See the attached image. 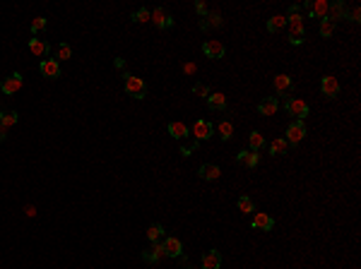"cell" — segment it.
I'll return each mask as SVG.
<instances>
[{"label": "cell", "instance_id": "1", "mask_svg": "<svg viewBox=\"0 0 361 269\" xmlns=\"http://www.w3.org/2000/svg\"><path fill=\"white\" fill-rule=\"evenodd\" d=\"M286 24H289V32H292L289 41L294 43V46H301V43H304V17L299 15V8H296V5H292V8H289Z\"/></svg>", "mask_w": 361, "mask_h": 269}, {"label": "cell", "instance_id": "2", "mask_svg": "<svg viewBox=\"0 0 361 269\" xmlns=\"http://www.w3.org/2000/svg\"><path fill=\"white\" fill-rule=\"evenodd\" d=\"M125 92L135 99H145V94H147V84H145L142 77L125 75Z\"/></svg>", "mask_w": 361, "mask_h": 269}, {"label": "cell", "instance_id": "3", "mask_svg": "<svg viewBox=\"0 0 361 269\" xmlns=\"http://www.w3.org/2000/svg\"><path fill=\"white\" fill-rule=\"evenodd\" d=\"M306 137V125H304V120H294V123H289V128H286V144L292 147V144H299V142Z\"/></svg>", "mask_w": 361, "mask_h": 269}, {"label": "cell", "instance_id": "4", "mask_svg": "<svg viewBox=\"0 0 361 269\" xmlns=\"http://www.w3.org/2000/svg\"><path fill=\"white\" fill-rule=\"evenodd\" d=\"M284 108L289 111V116H294L296 120H304L308 116V104L301 101V99H286Z\"/></svg>", "mask_w": 361, "mask_h": 269}, {"label": "cell", "instance_id": "5", "mask_svg": "<svg viewBox=\"0 0 361 269\" xmlns=\"http://www.w3.org/2000/svg\"><path fill=\"white\" fill-rule=\"evenodd\" d=\"M212 137V123H207L205 118H200L193 123V140L202 142V140H209Z\"/></svg>", "mask_w": 361, "mask_h": 269}, {"label": "cell", "instance_id": "6", "mask_svg": "<svg viewBox=\"0 0 361 269\" xmlns=\"http://www.w3.org/2000/svg\"><path fill=\"white\" fill-rule=\"evenodd\" d=\"M22 84H24V79H22V75L20 72H12L10 77H5V82L0 84V89H3V94H15V92H20L22 89Z\"/></svg>", "mask_w": 361, "mask_h": 269}, {"label": "cell", "instance_id": "7", "mask_svg": "<svg viewBox=\"0 0 361 269\" xmlns=\"http://www.w3.org/2000/svg\"><path fill=\"white\" fill-rule=\"evenodd\" d=\"M39 70H41V75L48 77V79H58L60 77V65L55 58H44L41 65H39Z\"/></svg>", "mask_w": 361, "mask_h": 269}, {"label": "cell", "instance_id": "8", "mask_svg": "<svg viewBox=\"0 0 361 269\" xmlns=\"http://www.w3.org/2000/svg\"><path fill=\"white\" fill-rule=\"evenodd\" d=\"M224 43L217 41V39H209V41L202 43V53L207 55V58H224Z\"/></svg>", "mask_w": 361, "mask_h": 269}, {"label": "cell", "instance_id": "9", "mask_svg": "<svg viewBox=\"0 0 361 269\" xmlns=\"http://www.w3.org/2000/svg\"><path fill=\"white\" fill-rule=\"evenodd\" d=\"M164 252H166V257H181L183 255V243L178 240V238H174V236H169V238H164Z\"/></svg>", "mask_w": 361, "mask_h": 269}, {"label": "cell", "instance_id": "10", "mask_svg": "<svg viewBox=\"0 0 361 269\" xmlns=\"http://www.w3.org/2000/svg\"><path fill=\"white\" fill-rule=\"evenodd\" d=\"M320 92H323L328 99H335L339 94V82L335 79V77H330V75L323 77V79H320Z\"/></svg>", "mask_w": 361, "mask_h": 269}, {"label": "cell", "instance_id": "11", "mask_svg": "<svg viewBox=\"0 0 361 269\" xmlns=\"http://www.w3.org/2000/svg\"><path fill=\"white\" fill-rule=\"evenodd\" d=\"M272 226H274V219L270 214H263V212L253 214V228L255 231H272Z\"/></svg>", "mask_w": 361, "mask_h": 269}, {"label": "cell", "instance_id": "12", "mask_svg": "<svg viewBox=\"0 0 361 269\" xmlns=\"http://www.w3.org/2000/svg\"><path fill=\"white\" fill-rule=\"evenodd\" d=\"M202 267L200 269H219L222 267V255H219L217 250H207V252H202Z\"/></svg>", "mask_w": 361, "mask_h": 269}, {"label": "cell", "instance_id": "13", "mask_svg": "<svg viewBox=\"0 0 361 269\" xmlns=\"http://www.w3.org/2000/svg\"><path fill=\"white\" fill-rule=\"evenodd\" d=\"M328 20L330 22H339V20H347V5L337 0V3H330L328 8Z\"/></svg>", "mask_w": 361, "mask_h": 269}, {"label": "cell", "instance_id": "14", "mask_svg": "<svg viewBox=\"0 0 361 269\" xmlns=\"http://www.w3.org/2000/svg\"><path fill=\"white\" fill-rule=\"evenodd\" d=\"M169 135H171L174 140H186V137H190V130H188L186 123L171 120V123H169Z\"/></svg>", "mask_w": 361, "mask_h": 269}, {"label": "cell", "instance_id": "15", "mask_svg": "<svg viewBox=\"0 0 361 269\" xmlns=\"http://www.w3.org/2000/svg\"><path fill=\"white\" fill-rule=\"evenodd\" d=\"M277 108H279L277 97H267V99H263V101L258 104V113H260V116H274V113H277Z\"/></svg>", "mask_w": 361, "mask_h": 269}, {"label": "cell", "instance_id": "16", "mask_svg": "<svg viewBox=\"0 0 361 269\" xmlns=\"http://www.w3.org/2000/svg\"><path fill=\"white\" fill-rule=\"evenodd\" d=\"M328 8H330V3L328 0H316V3H311V8H308V12L316 17V20H328Z\"/></svg>", "mask_w": 361, "mask_h": 269}, {"label": "cell", "instance_id": "17", "mask_svg": "<svg viewBox=\"0 0 361 269\" xmlns=\"http://www.w3.org/2000/svg\"><path fill=\"white\" fill-rule=\"evenodd\" d=\"M145 262H162V259L166 257V252H164V245H159V243H152V248L150 250H145Z\"/></svg>", "mask_w": 361, "mask_h": 269}, {"label": "cell", "instance_id": "18", "mask_svg": "<svg viewBox=\"0 0 361 269\" xmlns=\"http://www.w3.org/2000/svg\"><path fill=\"white\" fill-rule=\"evenodd\" d=\"M150 22H154V24H157V27H162V29H166V27H174V17H169V15H166V10H162V8H157V10L152 12Z\"/></svg>", "mask_w": 361, "mask_h": 269}, {"label": "cell", "instance_id": "19", "mask_svg": "<svg viewBox=\"0 0 361 269\" xmlns=\"http://www.w3.org/2000/svg\"><path fill=\"white\" fill-rule=\"evenodd\" d=\"M292 86H294V82H292V77L289 75H277L274 77V89H277V94H279V97H286V94L292 92Z\"/></svg>", "mask_w": 361, "mask_h": 269}, {"label": "cell", "instance_id": "20", "mask_svg": "<svg viewBox=\"0 0 361 269\" xmlns=\"http://www.w3.org/2000/svg\"><path fill=\"white\" fill-rule=\"evenodd\" d=\"M236 161L241 163V166H246V168H253V166H258V161H260V156L255 154V151H248L243 149L236 154Z\"/></svg>", "mask_w": 361, "mask_h": 269}, {"label": "cell", "instance_id": "21", "mask_svg": "<svg viewBox=\"0 0 361 269\" xmlns=\"http://www.w3.org/2000/svg\"><path fill=\"white\" fill-rule=\"evenodd\" d=\"M197 173H200V178H202V181H217L219 175H222L219 166H214V163H202Z\"/></svg>", "mask_w": 361, "mask_h": 269}, {"label": "cell", "instance_id": "22", "mask_svg": "<svg viewBox=\"0 0 361 269\" xmlns=\"http://www.w3.org/2000/svg\"><path fill=\"white\" fill-rule=\"evenodd\" d=\"M207 106L212 108V111H224V108H227V97H224L222 92H214V94L207 97Z\"/></svg>", "mask_w": 361, "mask_h": 269}, {"label": "cell", "instance_id": "23", "mask_svg": "<svg viewBox=\"0 0 361 269\" xmlns=\"http://www.w3.org/2000/svg\"><path fill=\"white\" fill-rule=\"evenodd\" d=\"M29 51H32L34 55H39V58H44V55H48L51 46L46 41H39V39H29Z\"/></svg>", "mask_w": 361, "mask_h": 269}, {"label": "cell", "instance_id": "24", "mask_svg": "<svg viewBox=\"0 0 361 269\" xmlns=\"http://www.w3.org/2000/svg\"><path fill=\"white\" fill-rule=\"evenodd\" d=\"M284 27H286V17H284V15H274V17H270V20H267V32H270V34L282 32Z\"/></svg>", "mask_w": 361, "mask_h": 269}, {"label": "cell", "instance_id": "25", "mask_svg": "<svg viewBox=\"0 0 361 269\" xmlns=\"http://www.w3.org/2000/svg\"><path fill=\"white\" fill-rule=\"evenodd\" d=\"M17 120H20V116H17L15 111H8V113L0 116V125H3L5 130H10L12 125H17Z\"/></svg>", "mask_w": 361, "mask_h": 269}, {"label": "cell", "instance_id": "26", "mask_svg": "<svg viewBox=\"0 0 361 269\" xmlns=\"http://www.w3.org/2000/svg\"><path fill=\"white\" fill-rule=\"evenodd\" d=\"M289 151V144H286L284 137H279V140H272V144H270V154H286Z\"/></svg>", "mask_w": 361, "mask_h": 269}, {"label": "cell", "instance_id": "27", "mask_svg": "<svg viewBox=\"0 0 361 269\" xmlns=\"http://www.w3.org/2000/svg\"><path fill=\"white\" fill-rule=\"evenodd\" d=\"M164 236V228L159 226V224H152V226L147 228V238H150V243H157V240H162Z\"/></svg>", "mask_w": 361, "mask_h": 269}, {"label": "cell", "instance_id": "28", "mask_svg": "<svg viewBox=\"0 0 361 269\" xmlns=\"http://www.w3.org/2000/svg\"><path fill=\"white\" fill-rule=\"evenodd\" d=\"M217 132H219V137H222V140H229L231 135H234V125H231L229 120H222V123H219V128H217Z\"/></svg>", "mask_w": 361, "mask_h": 269}, {"label": "cell", "instance_id": "29", "mask_svg": "<svg viewBox=\"0 0 361 269\" xmlns=\"http://www.w3.org/2000/svg\"><path fill=\"white\" fill-rule=\"evenodd\" d=\"M197 149V140H181V154H183V156H190V154H193V151Z\"/></svg>", "mask_w": 361, "mask_h": 269}, {"label": "cell", "instance_id": "30", "mask_svg": "<svg viewBox=\"0 0 361 269\" xmlns=\"http://www.w3.org/2000/svg\"><path fill=\"white\" fill-rule=\"evenodd\" d=\"M248 140H251V149L253 151H260L265 147V137L260 135V132H251V137H248Z\"/></svg>", "mask_w": 361, "mask_h": 269}, {"label": "cell", "instance_id": "31", "mask_svg": "<svg viewBox=\"0 0 361 269\" xmlns=\"http://www.w3.org/2000/svg\"><path fill=\"white\" fill-rule=\"evenodd\" d=\"M150 17H152V12L147 10V8H140L137 12H132V20L140 22V24H145V22H150Z\"/></svg>", "mask_w": 361, "mask_h": 269}, {"label": "cell", "instance_id": "32", "mask_svg": "<svg viewBox=\"0 0 361 269\" xmlns=\"http://www.w3.org/2000/svg\"><path fill=\"white\" fill-rule=\"evenodd\" d=\"M70 58H73L70 43H60V46H58V60H70Z\"/></svg>", "mask_w": 361, "mask_h": 269}, {"label": "cell", "instance_id": "33", "mask_svg": "<svg viewBox=\"0 0 361 269\" xmlns=\"http://www.w3.org/2000/svg\"><path fill=\"white\" fill-rule=\"evenodd\" d=\"M239 209L243 212V214H251V212H255V207H253L251 197H239Z\"/></svg>", "mask_w": 361, "mask_h": 269}, {"label": "cell", "instance_id": "34", "mask_svg": "<svg viewBox=\"0 0 361 269\" xmlns=\"http://www.w3.org/2000/svg\"><path fill=\"white\" fill-rule=\"evenodd\" d=\"M332 32H335V24H332V22L330 20L320 22V36H325V39H328V36H332Z\"/></svg>", "mask_w": 361, "mask_h": 269}, {"label": "cell", "instance_id": "35", "mask_svg": "<svg viewBox=\"0 0 361 269\" xmlns=\"http://www.w3.org/2000/svg\"><path fill=\"white\" fill-rule=\"evenodd\" d=\"M44 29H46V20L44 17H36L32 22V34H39V32H44Z\"/></svg>", "mask_w": 361, "mask_h": 269}, {"label": "cell", "instance_id": "36", "mask_svg": "<svg viewBox=\"0 0 361 269\" xmlns=\"http://www.w3.org/2000/svg\"><path fill=\"white\" fill-rule=\"evenodd\" d=\"M193 92H195L197 97H209V89L205 84H195L193 86Z\"/></svg>", "mask_w": 361, "mask_h": 269}, {"label": "cell", "instance_id": "37", "mask_svg": "<svg viewBox=\"0 0 361 269\" xmlns=\"http://www.w3.org/2000/svg\"><path fill=\"white\" fill-rule=\"evenodd\" d=\"M195 10L200 12V15H207V5H205V3L200 0V3H197V5H195Z\"/></svg>", "mask_w": 361, "mask_h": 269}, {"label": "cell", "instance_id": "38", "mask_svg": "<svg viewBox=\"0 0 361 269\" xmlns=\"http://www.w3.org/2000/svg\"><path fill=\"white\" fill-rule=\"evenodd\" d=\"M207 20H212V24H214V27H219V24H222V17H219V15H209Z\"/></svg>", "mask_w": 361, "mask_h": 269}, {"label": "cell", "instance_id": "39", "mask_svg": "<svg viewBox=\"0 0 361 269\" xmlns=\"http://www.w3.org/2000/svg\"><path fill=\"white\" fill-rule=\"evenodd\" d=\"M359 17H361L359 8H354V10H351V22H359Z\"/></svg>", "mask_w": 361, "mask_h": 269}, {"label": "cell", "instance_id": "40", "mask_svg": "<svg viewBox=\"0 0 361 269\" xmlns=\"http://www.w3.org/2000/svg\"><path fill=\"white\" fill-rule=\"evenodd\" d=\"M183 70H186L188 75H193V72H195L197 67H195V65H193V63H188V65H186V67H183Z\"/></svg>", "mask_w": 361, "mask_h": 269}, {"label": "cell", "instance_id": "41", "mask_svg": "<svg viewBox=\"0 0 361 269\" xmlns=\"http://www.w3.org/2000/svg\"><path fill=\"white\" fill-rule=\"evenodd\" d=\"M5 137H8V130H5V128H3V125H0V142L5 140Z\"/></svg>", "mask_w": 361, "mask_h": 269}, {"label": "cell", "instance_id": "42", "mask_svg": "<svg viewBox=\"0 0 361 269\" xmlns=\"http://www.w3.org/2000/svg\"><path fill=\"white\" fill-rule=\"evenodd\" d=\"M188 269H195V267H188Z\"/></svg>", "mask_w": 361, "mask_h": 269}]
</instances>
